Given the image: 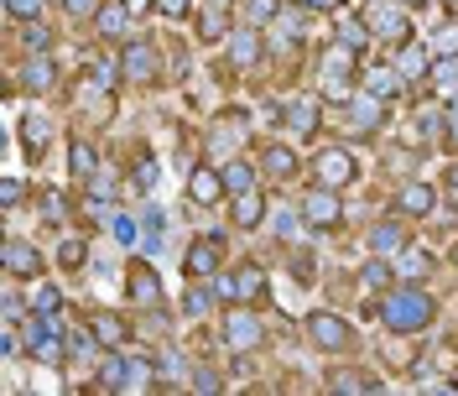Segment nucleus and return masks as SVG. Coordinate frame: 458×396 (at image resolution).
Segmentation results:
<instances>
[{
	"mask_svg": "<svg viewBox=\"0 0 458 396\" xmlns=\"http://www.w3.org/2000/svg\"><path fill=\"white\" fill-rule=\"evenodd\" d=\"M443 188H448V194H454V203H458V157L448 162V177H443Z\"/></svg>",
	"mask_w": 458,
	"mask_h": 396,
	"instance_id": "54",
	"label": "nucleus"
},
{
	"mask_svg": "<svg viewBox=\"0 0 458 396\" xmlns=\"http://www.w3.org/2000/svg\"><path fill=\"white\" fill-rule=\"evenodd\" d=\"M5 5V22L16 27V22H42L47 11H53V0H0Z\"/></svg>",
	"mask_w": 458,
	"mask_h": 396,
	"instance_id": "44",
	"label": "nucleus"
},
{
	"mask_svg": "<svg viewBox=\"0 0 458 396\" xmlns=\"http://www.w3.org/2000/svg\"><path fill=\"white\" fill-rule=\"evenodd\" d=\"M0 203H5V209H21V203H27V183H21V177H5V183H0Z\"/></svg>",
	"mask_w": 458,
	"mask_h": 396,
	"instance_id": "50",
	"label": "nucleus"
},
{
	"mask_svg": "<svg viewBox=\"0 0 458 396\" xmlns=\"http://www.w3.org/2000/svg\"><path fill=\"white\" fill-rule=\"evenodd\" d=\"M141 240H151V245H157V240H167V214H162L157 203H146V209H141Z\"/></svg>",
	"mask_w": 458,
	"mask_h": 396,
	"instance_id": "47",
	"label": "nucleus"
},
{
	"mask_svg": "<svg viewBox=\"0 0 458 396\" xmlns=\"http://www.w3.org/2000/svg\"><path fill=\"white\" fill-rule=\"evenodd\" d=\"M302 334H308V344H313L318 355H328V360L360 349V329H354L339 308H313L308 318H302Z\"/></svg>",
	"mask_w": 458,
	"mask_h": 396,
	"instance_id": "5",
	"label": "nucleus"
},
{
	"mask_svg": "<svg viewBox=\"0 0 458 396\" xmlns=\"http://www.w3.org/2000/svg\"><path fill=\"white\" fill-rule=\"evenodd\" d=\"M125 11L141 22V16H157V0H125Z\"/></svg>",
	"mask_w": 458,
	"mask_h": 396,
	"instance_id": "53",
	"label": "nucleus"
},
{
	"mask_svg": "<svg viewBox=\"0 0 458 396\" xmlns=\"http://www.w3.org/2000/svg\"><path fill=\"white\" fill-rule=\"evenodd\" d=\"M120 282H125V303H131L136 313H167V292H162V277H157L151 255H141V251L125 255Z\"/></svg>",
	"mask_w": 458,
	"mask_h": 396,
	"instance_id": "6",
	"label": "nucleus"
},
{
	"mask_svg": "<svg viewBox=\"0 0 458 396\" xmlns=\"http://www.w3.org/2000/svg\"><path fill=\"white\" fill-rule=\"evenodd\" d=\"M157 151H146V146H136V151H131V157H125V188H131V194L136 198H151L157 194Z\"/></svg>",
	"mask_w": 458,
	"mask_h": 396,
	"instance_id": "31",
	"label": "nucleus"
},
{
	"mask_svg": "<svg viewBox=\"0 0 458 396\" xmlns=\"http://www.w3.org/2000/svg\"><path fill=\"white\" fill-rule=\"evenodd\" d=\"M308 172H313V183H328V188H354L360 183V157H354V146L344 142H328L313 151V162H308Z\"/></svg>",
	"mask_w": 458,
	"mask_h": 396,
	"instance_id": "13",
	"label": "nucleus"
},
{
	"mask_svg": "<svg viewBox=\"0 0 458 396\" xmlns=\"http://www.w3.org/2000/svg\"><path fill=\"white\" fill-rule=\"evenodd\" d=\"M334 42H344V47H354V53H365V57L380 47V42H375V31H370V22H365V16H349V11L334 16Z\"/></svg>",
	"mask_w": 458,
	"mask_h": 396,
	"instance_id": "34",
	"label": "nucleus"
},
{
	"mask_svg": "<svg viewBox=\"0 0 458 396\" xmlns=\"http://www.w3.org/2000/svg\"><path fill=\"white\" fill-rule=\"evenodd\" d=\"M131 370H136V355L125 349H105V360L94 366V392H131Z\"/></svg>",
	"mask_w": 458,
	"mask_h": 396,
	"instance_id": "27",
	"label": "nucleus"
},
{
	"mask_svg": "<svg viewBox=\"0 0 458 396\" xmlns=\"http://www.w3.org/2000/svg\"><path fill=\"white\" fill-rule=\"evenodd\" d=\"M229 266V235L225 229H208V235H193L188 251H182V277L188 282H214Z\"/></svg>",
	"mask_w": 458,
	"mask_h": 396,
	"instance_id": "11",
	"label": "nucleus"
},
{
	"mask_svg": "<svg viewBox=\"0 0 458 396\" xmlns=\"http://www.w3.org/2000/svg\"><path fill=\"white\" fill-rule=\"evenodd\" d=\"M188 27H193V42H199V47H225L229 31H234V11H229V5H214V0H203Z\"/></svg>",
	"mask_w": 458,
	"mask_h": 396,
	"instance_id": "20",
	"label": "nucleus"
},
{
	"mask_svg": "<svg viewBox=\"0 0 458 396\" xmlns=\"http://www.w3.org/2000/svg\"><path fill=\"white\" fill-rule=\"evenodd\" d=\"M214 287H219L225 303H250V308H260L266 292H271V277H266L260 261H229L225 271L214 277Z\"/></svg>",
	"mask_w": 458,
	"mask_h": 396,
	"instance_id": "10",
	"label": "nucleus"
},
{
	"mask_svg": "<svg viewBox=\"0 0 458 396\" xmlns=\"http://www.w3.org/2000/svg\"><path fill=\"white\" fill-rule=\"evenodd\" d=\"M99 168H105L99 142H94V136H84V131H79V136H68V177H73V183H89Z\"/></svg>",
	"mask_w": 458,
	"mask_h": 396,
	"instance_id": "32",
	"label": "nucleus"
},
{
	"mask_svg": "<svg viewBox=\"0 0 458 396\" xmlns=\"http://www.w3.org/2000/svg\"><path fill=\"white\" fill-rule=\"evenodd\" d=\"M360 63H365V53H354L344 42H328L323 57H318V79H360Z\"/></svg>",
	"mask_w": 458,
	"mask_h": 396,
	"instance_id": "33",
	"label": "nucleus"
},
{
	"mask_svg": "<svg viewBox=\"0 0 458 396\" xmlns=\"http://www.w3.org/2000/svg\"><path fill=\"white\" fill-rule=\"evenodd\" d=\"M105 225H110V235H114L120 251H136V245H141V220H136V214H120V209H114Z\"/></svg>",
	"mask_w": 458,
	"mask_h": 396,
	"instance_id": "43",
	"label": "nucleus"
},
{
	"mask_svg": "<svg viewBox=\"0 0 458 396\" xmlns=\"http://www.w3.org/2000/svg\"><path fill=\"white\" fill-rule=\"evenodd\" d=\"M443 146L458 157V94L454 99H443Z\"/></svg>",
	"mask_w": 458,
	"mask_h": 396,
	"instance_id": "48",
	"label": "nucleus"
},
{
	"mask_svg": "<svg viewBox=\"0 0 458 396\" xmlns=\"http://www.w3.org/2000/svg\"><path fill=\"white\" fill-rule=\"evenodd\" d=\"M448 261H454V271H458V235H454V245H448Z\"/></svg>",
	"mask_w": 458,
	"mask_h": 396,
	"instance_id": "55",
	"label": "nucleus"
},
{
	"mask_svg": "<svg viewBox=\"0 0 458 396\" xmlns=\"http://www.w3.org/2000/svg\"><path fill=\"white\" fill-rule=\"evenodd\" d=\"M422 89L437 94V99H454V94H458V53H437V57H432Z\"/></svg>",
	"mask_w": 458,
	"mask_h": 396,
	"instance_id": "36",
	"label": "nucleus"
},
{
	"mask_svg": "<svg viewBox=\"0 0 458 396\" xmlns=\"http://www.w3.org/2000/svg\"><path fill=\"white\" fill-rule=\"evenodd\" d=\"M437 5H448V11H458V0H437Z\"/></svg>",
	"mask_w": 458,
	"mask_h": 396,
	"instance_id": "57",
	"label": "nucleus"
},
{
	"mask_svg": "<svg viewBox=\"0 0 458 396\" xmlns=\"http://www.w3.org/2000/svg\"><path fill=\"white\" fill-rule=\"evenodd\" d=\"M16 136H21L27 162H42V157H47V146H53V120H47L42 110H27V115H21V125H16Z\"/></svg>",
	"mask_w": 458,
	"mask_h": 396,
	"instance_id": "30",
	"label": "nucleus"
},
{
	"mask_svg": "<svg viewBox=\"0 0 458 396\" xmlns=\"http://www.w3.org/2000/svg\"><path fill=\"white\" fill-rule=\"evenodd\" d=\"M0 277H11V282H42L47 277V255L37 251V240L27 235H5L0 240Z\"/></svg>",
	"mask_w": 458,
	"mask_h": 396,
	"instance_id": "14",
	"label": "nucleus"
},
{
	"mask_svg": "<svg viewBox=\"0 0 458 396\" xmlns=\"http://www.w3.org/2000/svg\"><path fill=\"white\" fill-rule=\"evenodd\" d=\"M391 266H396V282H422V287H428L432 271H437V255H432L428 245H417V240H411L401 255H391Z\"/></svg>",
	"mask_w": 458,
	"mask_h": 396,
	"instance_id": "29",
	"label": "nucleus"
},
{
	"mask_svg": "<svg viewBox=\"0 0 458 396\" xmlns=\"http://www.w3.org/2000/svg\"><path fill=\"white\" fill-rule=\"evenodd\" d=\"M323 115H328V99H323V94H297V99H286L282 131L292 136V142H318Z\"/></svg>",
	"mask_w": 458,
	"mask_h": 396,
	"instance_id": "16",
	"label": "nucleus"
},
{
	"mask_svg": "<svg viewBox=\"0 0 458 396\" xmlns=\"http://www.w3.org/2000/svg\"><path fill=\"white\" fill-rule=\"evenodd\" d=\"M339 120H344L349 136H380L386 120H391V99H380V94H370V89H354V94L339 105Z\"/></svg>",
	"mask_w": 458,
	"mask_h": 396,
	"instance_id": "12",
	"label": "nucleus"
},
{
	"mask_svg": "<svg viewBox=\"0 0 458 396\" xmlns=\"http://www.w3.org/2000/svg\"><path fill=\"white\" fill-rule=\"evenodd\" d=\"M396 209L401 220H428L432 209H437V188L432 183H422V177H401V188H396Z\"/></svg>",
	"mask_w": 458,
	"mask_h": 396,
	"instance_id": "24",
	"label": "nucleus"
},
{
	"mask_svg": "<svg viewBox=\"0 0 458 396\" xmlns=\"http://www.w3.org/2000/svg\"><path fill=\"white\" fill-rule=\"evenodd\" d=\"M360 89H370V94H380V99L396 105L401 94H406V79H401V68L391 57H365V63H360Z\"/></svg>",
	"mask_w": 458,
	"mask_h": 396,
	"instance_id": "22",
	"label": "nucleus"
},
{
	"mask_svg": "<svg viewBox=\"0 0 458 396\" xmlns=\"http://www.w3.org/2000/svg\"><path fill=\"white\" fill-rule=\"evenodd\" d=\"M225 220H229L234 235H240V229H245V235H256V229L271 220V198H266V188L256 183V188H245V194H229Z\"/></svg>",
	"mask_w": 458,
	"mask_h": 396,
	"instance_id": "18",
	"label": "nucleus"
},
{
	"mask_svg": "<svg viewBox=\"0 0 458 396\" xmlns=\"http://www.w3.org/2000/svg\"><path fill=\"white\" fill-rule=\"evenodd\" d=\"M16 47L21 53H57V27L42 16V22H16Z\"/></svg>",
	"mask_w": 458,
	"mask_h": 396,
	"instance_id": "37",
	"label": "nucleus"
},
{
	"mask_svg": "<svg viewBox=\"0 0 458 396\" xmlns=\"http://www.w3.org/2000/svg\"><path fill=\"white\" fill-rule=\"evenodd\" d=\"M360 16L370 22L380 47H401L406 37H417V11L401 0H360Z\"/></svg>",
	"mask_w": 458,
	"mask_h": 396,
	"instance_id": "7",
	"label": "nucleus"
},
{
	"mask_svg": "<svg viewBox=\"0 0 458 396\" xmlns=\"http://www.w3.org/2000/svg\"><path fill=\"white\" fill-rule=\"evenodd\" d=\"M188 386H193V392H225V381L214 375V366H208V360L188 370Z\"/></svg>",
	"mask_w": 458,
	"mask_h": 396,
	"instance_id": "49",
	"label": "nucleus"
},
{
	"mask_svg": "<svg viewBox=\"0 0 458 396\" xmlns=\"http://www.w3.org/2000/svg\"><path fill=\"white\" fill-rule=\"evenodd\" d=\"M286 266H292V277H297V287H313L318 282V255L313 251H286Z\"/></svg>",
	"mask_w": 458,
	"mask_h": 396,
	"instance_id": "46",
	"label": "nucleus"
},
{
	"mask_svg": "<svg viewBox=\"0 0 458 396\" xmlns=\"http://www.w3.org/2000/svg\"><path fill=\"white\" fill-rule=\"evenodd\" d=\"M245 146H250V115L240 105L214 110V120L203 125V157L208 162H229V157H245Z\"/></svg>",
	"mask_w": 458,
	"mask_h": 396,
	"instance_id": "3",
	"label": "nucleus"
},
{
	"mask_svg": "<svg viewBox=\"0 0 458 396\" xmlns=\"http://www.w3.org/2000/svg\"><path fill=\"white\" fill-rule=\"evenodd\" d=\"M89 266V235H63V245H57V271L63 277H79Z\"/></svg>",
	"mask_w": 458,
	"mask_h": 396,
	"instance_id": "39",
	"label": "nucleus"
},
{
	"mask_svg": "<svg viewBox=\"0 0 458 396\" xmlns=\"http://www.w3.org/2000/svg\"><path fill=\"white\" fill-rule=\"evenodd\" d=\"M297 209H302V225L313 229V235H334V229H344V194L339 188H328V183H313L308 194L297 198Z\"/></svg>",
	"mask_w": 458,
	"mask_h": 396,
	"instance_id": "15",
	"label": "nucleus"
},
{
	"mask_svg": "<svg viewBox=\"0 0 458 396\" xmlns=\"http://www.w3.org/2000/svg\"><path fill=\"white\" fill-rule=\"evenodd\" d=\"M177 313H182L188 323H203V318H219V313H225V297H219V287L214 282H188L182 287Z\"/></svg>",
	"mask_w": 458,
	"mask_h": 396,
	"instance_id": "26",
	"label": "nucleus"
},
{
	"mask_svg": "<svg viewBox=\"0 0 458 396\" xmlns=\"http://www.w3.org/2000/svg\"><path fill=\"white\" fill-rule=\"evenodd\" d=\"M188 203H193V209H225L229 203L225 168H219V162H199V168H188Z\"/></svg>",
	"mask_w": 458,
	"mask_h": 396,
	"instance_id": "19",
	"label": "nucleus"
},
{
	"mask_svg": "<svg viewBox=\"0 0 458 396\" xmlns=\"http://www.w3.org/2000/svg\"><path fill=\"white\" fill-rule=\"evenodd\" d=\"M360 287H365L370 297H380L386 287H396V266H391L386 255H370V261L360 266Z\"/></svg>",
	"mask_w": 458,
	"mask_h": 396,
	"instance_id": "40",
	"label": "nucleus"
},
{
	"mask_svg": "<svg viewBox=\"0 0 458 396\" xmlns=\"http://www.w3.org/2000/svg\"><path fill=\"white\" fill-rule=\"evenodd\" d=\"M53 11L63 16V27H94V16L105 11V0H53Z\"/></svg>",
	"mask_w": 458,
	"mask_h": 396,
	"instance_id": "41",
	"label": "nucleus"
},
{
	"mask_svg": "<svg viewBox=\"0 0 458 396\" xmlns=\"http://www.w3.org/2000/svg\"><path fill=\"white\" fill-rule=\"evenodd\" d=\"M271 63V47H266V27H250V22H234V31H229V42H225V73H260Z\"/></svg>",
	"mask_w": 458,
	"mask_h": 396,
	"instance_id": "8",
	"label": "nucleus"
},
{
	"mask_svg": "<svg viewBox=\"0 0 458 396\" xmlns=\"http://www.w3.org/2000/svg\"><path fill=\"white\" fill-rule=\"evenodd\" d=\"M297 229H308L302 225V209H297V214H276V240H282V245L297 240Z\"/></svg>",
	"mask_w": 458,
	"mask_h": 396,
	"instance_id": "51",
	"label": "nucleus"
},
{
	"mask_svg": "<svg viewBox=\"0 0 458 396\" xmlns=\"http://www.w3.org/2000/svg\"><path fill=\"white\" fill-rule=\"evenodd\" d=\"M214 323H219V344H225L229 355H256V349H266V340H271L266 318H260L250 303H225V313H219Z\"/></svg>",
	"mask_w": 458,
	"mask_h": 396,
	"instance_id": "4",
	"label": "nucleus"
},
{
	"mask_svg": "<svg viewBox=\"0 0 458 396\" xmlns=\"http://www.w3.org/2000/svg\"><path fill=\"white\" fill-rule=\"evenodd\" d=\"M89 31H94L105 47H120V42H131V37H136V16L125 11V0H105V11L94 16V27H89Z\"/></svg>",
	"mask_w": 458,
	"mask_h": 396,
	"instance_id": "23",
	"label": "nucleus"
},
{
	"mask_svg": "<svg viewBox=\"0 0 458 396\" xmlns=\"http://www.w3.org/2000/svg\"><path fill=\"white\" fill-rule=\"evenodd\" d=\"M114 53H120V68H125V84L131 89H162L167 84V42L136 31V37L120 42Z\"/></svg>",
	"mask_w": 458,
	"mask_h": 396,
	"instance_id": "2",
	"label": "nucleus"
},
{
	"mask_svg": "<svg viewBox=\"0 0 458 396\" xmlns=\"http://www.w3.org/2000/svg\"><path fill=\"white\" fill-rule=\"evenodd\" d=\"M199 5L203 0H157V22H167V27H188Z\"/></svg>",
	"mask_w": 458,
	"mask_h": 396,
	"instance_id": "45",
	"label": "nucleus"
},
{
	"mask_svg": "<svg viewBox=\"0 0 458 396\" xmlns=\"http://www.w3.org/2000/svg\"><path fill=\"white\" fill-rule=\"evenodd\" d=\"M411 245V220H401V214H386V220H375L370 229H365V251L370 255H401Z\"/></svg>",
	"mask_w": 458,
	"mask_h": 396,
	"instance_id": "21",
	"label": "nucleus"
},
{
	"mask_svg": "<svg viewBox=\"0 0 458 396\" xmlns=\"http://www.w3.org/2000/svg\"><path fill=\"white\" fill-rule=\"evenodd\" d=\"M432 57H437V53H432V42H422V37H406L401 47H391V63L401 68V79H406V84H422V79H428Z\"/></svg>",
	"mask_w": 458,
	"mask_h": 396,
	"instance_id": "28",
	"label": "nucleus"
},
{
	"mask_svg": "<svg viewBox=\"0 0 458 396\" xmlns=\"http://www.w3.org/2000/svg\"><path fill=\"white\" fill-rule=\"evenodd\" d=\"M370 313L380 318L386 334L422 340V334H432V323H437V297L422 282H396V287H386L380 297H370Z\"/></svg>",
	"mask_w": 458,
	"mask_h": 396,
	"instance_id": "1",
	"label": "nucleus"
},
{
	"mask_svg": "<svg viewBox=\"0 0 458 396\" xmlns=\"http://www.w3.org/2000/svg\"><path fill=\"white\" fill-rule=\"evenodd\" d=\"M214 5H229V11H234V5H240V0H214Z\"/></svg>",
	"mask_w": 458,
	"mask_h": 396,
	"instance_id": "56",
	"label": "nucleus"
},
{
	"mask_svg": "<svg viewBox=\"0 0 458 396\" xmlns=\"http://www.w3.org/2000/svg\"><path fill=\"white\" fill-rule=\"evenodd\" d=\"M256 168H260V183L286 188V183L302 172V157L292 151V136H276V142H266V146L256 151Z\"/></svg>",
	"mask_w": 458,
	"mask_h": 396,
	"instance_id": "17",
	"label": "nucleus"
},
{
	"mask_svg": "<svg viewBox=\"0 0 458 396\" xmlns=\"http://www.w3.org/2000/svg\"><path fill=\"white\" fill-rule=\"evenodd\" d=\"M63 79L57 53H16L11 63V94H27V99H47Z\"/></svg>",
	"mask_w": 458,
	"mask_h": 396,
	"instance_id": "9",
	"label": "nucleus"
},
{
	"mask_svg": "<svg viewBox=\"0 0 458 396\" xmlns=\"http://www.w3.org/2000/svg\"><path fill=\"white\" fill-rule=\"evenodd\" d=\"M27 303H31L37 313H53V318H63V313H68V297H63V287H57L53 277L31 282V287H27Z\"/></svg>",
	"mask_w": 458,
	"mask_h": 396,
	"instance_id": "38",
	"label": "nucleus"
},
{
	"mask_svg": "<svg viewBox=\"0 0 458 396\" xmlns=\"http://www.w3.org/2000/svg\"><path fill=\"white\" fill-rule=\"evenodd\" d=\"M225 168V188L229 194H245V188H256L260 183V168L256 162H245V157H229V162H219Z\"/></svg>",
	"mask_w": 458,
	"mask_h": 396,
	"instance_id": "42",
	"label": "nucleus"
},
{
	"mask_svg": "<svg viewBox=\"0 0 458 396\" xmlns=\"http://www.w3.org/2000/svg\"><path fill=\"white\" fill-rule=\"evenodd\" d=\"M323 386H328V392H375L380 375L365 370V366H328L323 370Z\"/></svg>",
	"mask_w": 458,
	"mask_h": 396,
	"instance_id": "35",
	"label": "nucleus"
},
{
	"mask_svg": "<svg viewBox=\"0 0 458 396\" xmlns=\"http://www.w3.org/2000/svg\"><path fill=\"white\" fill-rule=\"evenodd\" d=\"M302 5H308L313 16H323V11H328V16H339V11H344V0H302Z\"/></svg>",
	"mask_w": 458,
	"mask_h": 396,
	"instance_id": "52",
	"label": "nucleus"
},
{
	"mask_svg": "<svg viewBox=\"0 0 458 396\" xmlns=\"http://www.w3.org/2000/svg\"><path fill=\"white\" fill-rule=\"evenodd\" d=\"M84 318H89V329L99 334L105 349H131V340H136V323L114 308H94V313H84Z\"/></svg>",
	"mask_w": 458,
	"mask_h": 396,
	"instance_id": "25",
	"label": "nucleus"
}]
</instances>
